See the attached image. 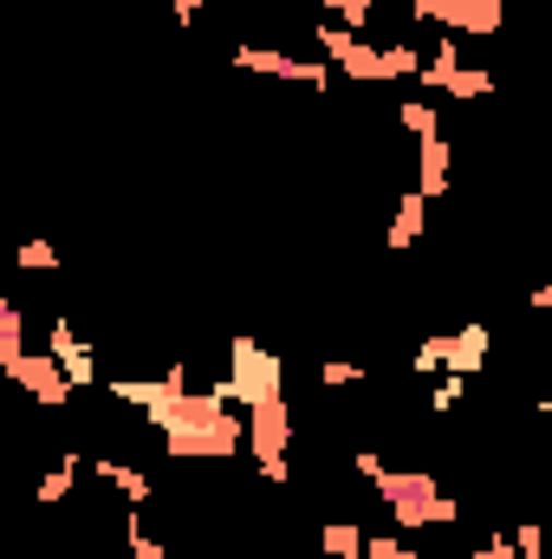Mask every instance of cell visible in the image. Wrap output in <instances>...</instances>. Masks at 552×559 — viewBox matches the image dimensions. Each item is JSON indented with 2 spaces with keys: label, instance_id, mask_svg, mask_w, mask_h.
Masks as SVG:
<instances>
[{
  "label": "cell",
  "instance_id": "d6a6232c",
  "mask_svg": "<svg viewBox=\"0 0 552 559\" xmlns=\"http://www.w3.org/2000/svg\"><path fill=\"white\" fill-rule=\"evenodd\" d=\"M169 13H176V26H195V13H202V0H169Z\"/></svg>",
  "mask_w": 552,
  "mask_h": 559
},
{
  "label": "cell",
  "instance_id": "cb8c5ba5",
  "mask_svg": "<svg viewBox=\"0 0 552 559\" xmlns=\"http://www.w3.org/2000/svg\"><path fill=\"white\" fill-rule=\"evenodd\" d=\"M20 267H26V274H52V267H59V248L33 235V241H20Z\"/></svg>",
  "mask_w": 552,
  "mask_h": 559
},
{
  "label": "cell",
  "instance_id": "836d02e7",
  "mask_svg": "<svg viewBox=\"0 0 552 559\" xmlns=\"http://www.w3.org/2000/svg\"><path fill=\"white\" fill-rule=\"evenodd\" d=\"M202 7H208V0H202Z\"/></svg>",
  "mask_w": 552,
  "mask_h": 559
},
{
  "label": "cell",
  "instance_id": "7a4b0ae2",
  "mask_svg": "<svg viewBox=\"0 0 552 559\" xmlns=\"http://www.w3.org/2000/svg\"><path fill=\"white\" fill-rule=\"evenodd\" d=\"M221 391H228L241 411H254V404H267V397H286V365H279V352L261 345L254 332H235V338H228V378H221Z\"/></svg>",
  "mask_w": 552,
  "mask_h": 559
},
{
  "label": "cell",
  "instance_id": "6da1fadb",
  "mask_svg": "<svg viewBox=\"0 0 552 559\" xmlns=\"http://www.w3.org/2000/svg\"><path fill=\"white\" fill-rule=\"evenodd\" d=\"M377 501L391 508V527L397 534H422V527H455V495L429 475V468H391L377 481Z\"/></svg>",
  "mask_w": 552,
  "mask_h": 559
},
{
  "label": "cell",
  "instance_id": "8992f818",
  "mask_svg": "<svg viewBox=\"0 0 552 559\" xmlns=\"http://www.w3.org/2000/svg\"><path fill=\"white\" fill-rule=\"evenodd\" d=\"M488 352H494V332H488L481 319H468V325L442 332V365H448V371H461V378H481V371H488Z\"/></svg>",
  "mask_w": 552,
  "mask_h": 559
},
{
  "label": "cell",
  "instance_id": "4dcf8cb0",
  "mask_svg": "<svg viewBox=\"0 0 552 559\" xmlns=\"http://www.w3.org/2000/svg\"><path fill=\"white\" fill-rule=\"evenodd\" d=\"M261 475H267L274 488H286V481H292V462H286V455H279V462H261Z\"/></svg>",
  "mask_w": 552,
  "mask_h": 559
},
{
  "label": "cell",
  "instance_id": "e0dca14e",
  "mask_svg": "<svg viewBox=\"0 0 552 559\" xmlns=\"http://www.w3.org/2000/svg\"><path fill=\"white\" fill-rule=\"evenodd\" d=\"M494 92H501V79H494L488 66H461V72L448 79V98H461V105H468V98H494Z\"/></svg>",
  "mask_w": 552,
  "mask_h": 559
},
{
  "label": "cell",
  "instance_id": "603a6c76",
  "mask_svg": "<svg viewBox=\"0 0 552 559\" xmlns=\"http://www.w3.org/2000/svg\"><path fill=\"white\" fill-rule=\"evenodd\" d=\"M319 384H325V391H351V384H364V365H351V358H325V365H319Z\"/></svg>",
  "mask_w": 552,
  "mask_h": 559
},
{
  "label": "cell",
  "instance_id": "44dd1931",
  "mask_svg": "<svg viewBox=\"0 0 552 559\" xmlns=\"http://www.w3.org/2000/svg\"><path fill=\"white\" fill-rule=\"evenodd\" d=\"M338 26H351V33H364L371 26V13H377V0H319Z\"/></svg>",
  "mask_w": 552,
  "mask_h": 559
},
{
  "label": "cell",
  "instance_id": "8fae6325",
  "mask_svg": "<svg viewBox=\"0 0 552 559\" xmlns=\"http://www.w3.org/2000/svg\"><path fill=\"white\" fill-rule=\"evenodd\" d=\"M92 475H98L105 488H118L131 508H149V495H156V481L143 475L137 462H118V455H92Z\"/></svg>",
  "mask_w": 552,
  "mask_h": 559
},
{
  "label": "cell",
  "instance_id": "83f0119b",
  "mask_svg": "<svg viewBox=\"0 0 552 559\" xmlns=\"http://www.w3.org/2000/svg\"><path fill=\"white\" fill-rule=\"evenodd\" d=\"M364 559H416L397 534H371V547H364Z\"/></svg>",
  "mask_w": 552,
  "mask_h": 559
},
{
  "label": "cell",
  "instance_id": "d6986e66",
  "mask_svg": "<svg viewBox=\"0 0 552 559\" xmlns=\"http://www.w3.org/2000/svg\"><path fill=\"white\" fill-rule=\"evenodd\" d=\"M124 547H131V559H169V547L143 527V508H131V514H124Z\"/></svg>",
  "mask_w": 552,
  "mask_h": 559
},
{
  "label": "cell",
  "instance_id": "ffe728a7",
  "mask_svg": "<svg viewBox=\"0 0 552 559\" xmlns=\"http://www.w3.org/2000/svg\"><path fill=\"white\" fill-rule=\"evenodd\" d=\"M468 384H475V378H461V371H442V378H435V391H429V411H435V417H448V411H461V397H468Z\"/></svg>",
  "mask_w": 552,
  "mask_h": 559
},
{
  "label": "cell",
  "instance_id": "7402d4cb",
  "mask_svg": "<svg viewBox=\"0 0 552 559\" xmlns=\"http://www.w3.org/2000/svg\"><path fill=\"white\" fill-rule=\"evenodd\" d=\"M384 66H391V79H422V52H416L410 39H397V46H384Z\"/></svg>",
  "mask_w": 552,
  "mask_h": 559
},
{
  "label": "cell",
  "instance_id": "484cf974",
  "mask_svg": "<svg viewBox=\"0 0 552 559\" xmlns=\"http://www.w3.org/2000/svg\"><path fill=\"white\" fill-rule=\"evenodd\" d=\"M351 468H358V481H371V488H377V481L391 475V462H384L377 449H351Z\"/></svg>",
  "mask_w": 552,
  "mask_h": 559
},
{
  "label": "cell",
  "instance_id": "d4e9b609",
  "mask_svg": "<svg viewBox=\"0 0 552 559\" xmlns=\"http://www.w3.org/2000/svg\"><path fill=\"white\" fill-rule=\"evenodd\" d=\"M416 378H442V371H448V365H442V332H435V338H422V345H416Z\"/></svg>",
  "mask_w": 552,
  "mask_h": 559
},
{
  "label": "cell",
  "instance_id": "3957f363",
  "mask_svg": "<svg viewBox=\"0 0 552 559\" xmlns=\"http://www.w3.org/2000/svg\"><path fill=\"white\" fill-rule=\"evenodd\" d=\"M235 66L241 72H267V79H286V85H312V92H325L332 85V59H299V52H279V46H235Z\"/></svg>",
  "mask_w": 552,
  "mask_h": 559
},
{
  "label": "cell",
  "instance_id": "9a60e30c",
  "mask_svg": "<svg viewBox=\"0 0 552 559\" xmlns=\"http://www.w3.org/2000/svg\"><path fill=\"white\" fill-rule=\"evenodd\" d=\"M455 72H461V46H455V33H442L416 85H422V92H448V79H455Z\"/></svg>",
  "mask_w": 552,
  "mask_h": 559
},
{
  "label": "cell",
  "instance_id": "5bb4252c",
  "mask_svg": "<svg viewBox=\"0 0 552 559\" xmlns=\"http://www.w3.org/2000/svg\"><path fill=\"white\" fill-rule=\"evenodd\" d=\"M364 547H371V534L358 521H325L319 527V554L325 559H364Z\"/></svg>",
  "mask_w": 552,
  "mask_h": 559
},
{
  "label": "cell",
  "instance_id": "4fadbf2b",
  "mask_svg": "<svg viewBox=\"0 0 552 559\" xmlns=\"http://www.w3.org/2000/svg\"><path fill=\"white\" fill-rule=\"evenodd\" d=\"M85 468H92V462H85L79 449H65V455H59V462H52V468L39 475V501H46V508H59V501L72 495V481H79Z\"/></svg>",
  "mask_w": 552,
  "mask_h": 559
},
{
  "label": "cell",
  "instance_id": "277c9868",
  "mask_svg": "<svg viewBox=\"0 0 552 559\" xmlns=\"http://www.w3.org/2000/svg\"><path fill=\"white\" fill-rule=\"evenodd\" d=\"M7 378H13L33 404H52V411H65V404H72V391H79V384H72V371H65L52 352H26Z\"/></svg>",
  "mask_w": 552,
  "mask_h": 559
},
{
  "label": "cell",
  "instance_id": "f1b7e54d",
  "mask_svg": "<svg viewBox=\"0 0 552 559\" xmlns=\"http://www.w3.org/2000/svg\"><path fill=\"white\" fill-rule=\"evenodd\" d=\"M468 559H520V547H514V534H494V540H481Z\"/></svg>",
  "mask_w": 552,
  "mask_h": 559
},
{
  "label": "cell",
  "instance_id": "5b68a950",
  "mask_svg": "<svg viewBox=\"0 0 552 559\" xmlns=\"http://www.w3.org/2000/svg\"><path fill=\"white\" fill-rule=\"evenodd\" d=\"M292 449V404L286 397H267L248 411V455L254 462H279Z\"/></svg>",
  "mask_w": 552,
  "mask_h": 559
},
{
  "label": "cell",
  "instance_id": "7c38bea8",
  "mask_svg": "<svg viewBox=\"0 0 552 559\" xmlns=\"http://www.w3.org/2000/svg\"><path fill=\"white\" fill-rule=\"evenodd\" d=\"M338 72H345V79H358V85H391V66H384V46H371L364 33L351 39V52L338 59Z\"/></svg>",
  "mask_w": 552,
  "mask_h": 559
},
{
  "label": "cell",
  "instance_id": "9c48e42d",
  "mask_svg": "<svg viewBox=\"0 0 552 559\" xmlns=\"http://www.w3.org/2000/svg\"><path fill=\"white\" fill-rule=\"evenodd\" d=\"M448 169H455V143H448V138H422V143H416V189H422L429 202H435V195H448V182H455Z\"/></svg>",
  "mask_w": 552,
  "mask_h": 559
},
{
  "label": "cell",
  "instance_id": "4316f807",
  "mask_svg": "<svg viewBox=\"0 0 552 559\" xmlns=\"http://www.w3.org/2000/svg\"><path fill=\"white\" fill-rule=\"evenodd\" d=\"M514 547H520V559H547V527H540V521H520Z\"/></svg>",
  "mask_w": 552,
  "mask_h": 559
},
{
  "label": "cell",
  "instance_id": "30bf717a",
  "mask_svg": "<svg viewBox=\"0 0 552 559\" xmlns=\"http://www.w3.org/2000/svg\"><path fill=\"white\" fill-rule=\"evenodd\" d=\"M422 228H429V195L410 182V189L397 195V215H391V235H384V241H391V254H410L416 241H422Z\"/></svg>",
  "mask_w": 552,
  "mask_h": 559
},
{
  "label": "cell",
  "instance_id": "ac0fdd59",
  "mask_svg": "<svg viewBox=\"0 0 552 559\" xmlns=\"http://www.w3.org/2000/svg\"><path fill=\"white\" fill-rule=\"evenodd\" d=\"M397 124H404L416 143H422V138H442V118H435V105H429V98H404V105H397Z\"/></svg>",
  "mask_w": 552,
  "mask_h": 559
},
{
  "label": "cell",
  "instance_id": "1f68e13d",
  "mask_svg": "<svg viewBox=\"0 0 552 559\" xmlns=\"http://www.w3.org/2000/svg\"><path fill=\"white\" fill-rule=\"evenodd\" d=\"M527 306H533V312H552V280H540V286H527Z\"/></svg>",
  "mask_w": 552,
  "mask_h": 559
},
{
  "label": "cell",
  "instance_id": "52a82bcc",
  "mask_svg": "<svg viewBox=\"0 0 552 559\" xmlns=\"http://www.w3.org/2000/svg\"><path fill=\"white\" fill-rule=\"evenodd\" d=\"M46 352L72 371V384H98V352L72 332V319H52V325H46Z\"/></svg>",
  "mask_w": 552,
  "mask_h": 559
},
{
  "label": "cell",
  "instance_id": "f546056e",
  "mask_svg": "<svg viewBox=\"0 0 552 559\" xmlns=\"http://www.w3.org/2000/svg\"><path fill=\"white\" fill-rule=\"evenodd\" d=\"M442 13H448V0H410V20H435L442 26Z\"/></svg>",
  "mask_w": 552,
  "mask_h": 559
},
{
  "label": "cell",
  "instance_id": "ba28073f",
  "mask_svg": "<svg viewBox=\"0 0 552 559\" xmlns=\"http://www.w3.org/2000/svg\"><path fill=\"white\" fill-rule=\"evenodd\" d=\"M507 26V7L501 0H448V13H442V33H468V39H494Z\"/></svg>",
  "mask_w": 552,
  "mask_h": 559
},
{
  "label": "cell",
  "instance_id": "2e32d148",
  "mask_svg": "<svg viewBox=\"0 0 552 559\" xmlns=\"http://www.w3.org/2000/svg\"><path fill=\"white\" fill-rule=\"evenodd\" d=\"M20 358H26V319L13 299H0V371H13Z\"/></svg>",
  "mask_w": 552,
  "mask_h": 559
}]
</instances>
